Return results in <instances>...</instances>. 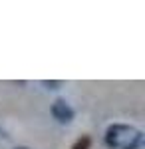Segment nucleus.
I'll list each match as a JSON object with an SVG mask.
<instances>
[{
  "label": "nucleus",
  "instance_id": "1",
  "mask_svg": "<svg viewBox=\"0 0 145 149\" xmlns=\"http://www.w3.org/2000/svg\"><path fill=\"white\" fill-rule=\"evenodd\" d=\"M105 143L112 149H137L143 143V133L133 125L115 123L105 131Z\"/></svg>",
  "mask_w": 145,
  "mask_h": 149
},
{
  "label": "nucleus",
  "instance_id": "2",
  "mask_svg": "<svg viewBox=\"0 0 145 149\" xmlns=\"http://www.w3.org/2000/svg\"><path fill=\"white\" fill-rule=\"evenodd\" d=\"M52 115L56 117L60 123H70L74 119V109L70 107V103L64 100H56L52 105Z\"/></svg>",
  "mask_w": 145,
  "mask_h": 149
},
{
  "label": "nucleus",
  "instance_id": "3",
  "mask_svg": "<svg viewBox=\"0 0 145 149\" xmlns=\"http://www.w3.org/2000/svg\"><path fill=\"white\" fill-rule=\"evenodd\" d=\"M89 143H91V139L88 135H82V137L72 145V149H89Z\"/></svg>",
  "mask_w": 145,
  "mask_h": 149
},
{
  "label": "nucleus",
  "instance_id": "4",
  "mask_svg": "<svg viewBox=\"0 0 145 149\" xmlns=\"http://www.w3.org/2000/svg\"><path fill=\"white\" fill-rule=\"evenodd\" d=\"M44 86H48V88H58V86H62V81H44Z\"/></svg>",
  "mask_w": 145,
  "mask_h": 149
},
{
  "label": "nucleus",
  "instance_id": "5",
  "mask_svg": "<svg viewBox=\"0 0 145 149\" xmlns=\"http://www.w3.org/2000/svg\"><path fill=\"white\" fill-rule=\"evenodd\" d=\"M16 149H28V147H16Z\"/></svg>",
  "mask_w": 145,
  "mask_h": 149
}]
</instances>
